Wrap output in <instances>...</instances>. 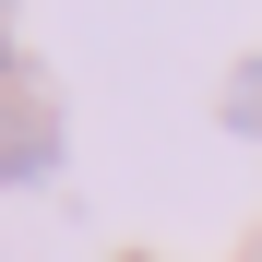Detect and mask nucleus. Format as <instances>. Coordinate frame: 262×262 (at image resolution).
Instances as JSON below:
<instances>
[]
</instances>
